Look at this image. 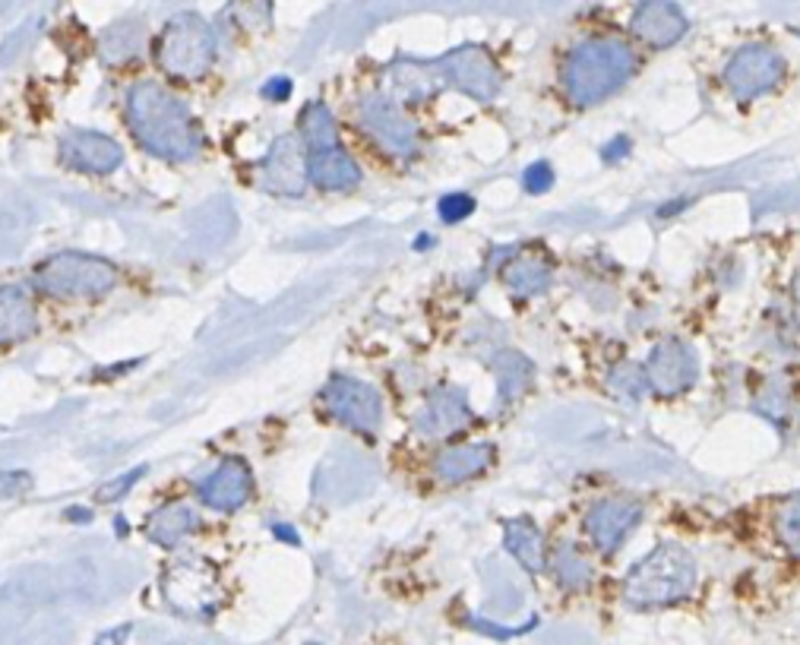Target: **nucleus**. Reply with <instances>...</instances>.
<instances>
[{
  "instance_id": "nucleus-1",
  "label": "nucleus",
  "mask_w": 800,
  "mask_h": 645,
  "mask_svg": "<svg viewBox=\"0 0 800 645\" xmlns=\"http://www.w3.org/2000/svg\"><path fill=\"white\" fill-rule=\"evenodd\" d=\"M127 124L139 146L165 162H191L203 149L187 101L156 79H143L127 92Z\"/></svg>"
},
{
  "instance_id": "nucleus-2",
  "label": "nucleus",
  "mask_w": 800,
  "mask_h": 645,
  "mask_svg": "<svg viewBox=\"0 0 800 645\" xmlns=\"http://www.w3.org/2000/svg\"><path fill=\"white\" fill-rule=\"evenodd\" d=\"M640 70L636 45L624 36L595 32L579 39L564 55L560 89L573 108H595L617 96Z\"/></svg>"
},
{
  "instance_id": "nucleus-3",
  "label": "nucleus",
  "mask_w": 800,
  "mask_h": 645,
  "mask_svg": "<svg viewBox=\"0 0 800 645\" xmlns=\"http://www.w3.org/2000/svg\"><path fill=\"white\" fill-rule=\"evenodd\" d=\"M693 588H696L693 554L677 541H664L626 573L621 583V602L633 610H662L686 602Z\"/></svg>"
},
{
  "instance_id": "nucleus-4",
  "label": "nucleus",
  "mask_w": 800,
  "mask_h": 645,
  "mask_svg": "<svg viewBox=\"0 0 800 645\" xmlns=\"http://www.w3.org/2000/svg\"><path fill=\"white\" fill-rule=\"evenodd\" d=\"M218 55V36L213 22H206L199 13H175L162 26V32L153 41V58L158 70L172 79H199L213 70Z\"/></svg>"
},
{
  "instance_id": "nucleus-5",
  "label": "nucleus",
  "mask_w": 800,
  "mask_h": 645,
  "mask_svg": "<svg viewBox=\"0 0 800 645\" xmlns=\"http://www.w3.org/2000/svg\"><path fill=\"white\" fill-rule=\"evenodd\" d=\"M36 285L48 297L92 301V297H105L118 285V270L105 256L67 251V254L51 256V260L41 263L39 273H36Z\"/></svg>"
},
{
  "instance_id": "nucleus-6",
  "label": "nucleus",
  "mask_w": 800,
  "mask_h": 645,
  "mask_svg": "<svg viewBox=\"0 0 800 645\" xmlns=\"http://www.w3.org/2000/svg\"><path fill=\"white\" fill-rule=\"evenodd\" d=\"M162 595L184 617H213L222 605V583L206 560L187 557L165 569Z\"/></svg>"
},
{
  "instance_id": "nucleus-7",
  "label": "nucleus",
  "mask_w": 800,
  "mask_h": 645,
  "mask_svg": "<svg viewBox=\"0 0 800 645\" xmlns=\"http://www.w3.org/2000/svg\"><path fill=\"white\" fill-rule=\"evenodd\" d=\"M358 127L396 158H411L421 146L414 120L387 92H368L358 101Z\"/></svg>"
},
{
  "instance_id": "nucleus-8",
  "label": "nucleus",
  "mask_w": 800,
  "mask_h": 645,
  "mask_svg": "<svg viewBox=\"0 0 800 645\" xmlns=\"http://www.w3.org/2000/svg\"><path fill=\"white\" fill-rule=\"evenodd\" d=\"M781 79H784V58H781L779 48H772L765 41L741 45L728 58L722 74L724 89L734 98H741V101L772 92Z\"/></svg>"
},
{
  "instance_id": "nucleus-9",
  "label": "nucleus",
  "mask_w": 800,
  "mask_h": 645,
  "mask_svg": "<svg viewBox=\"0 0 800 645\" xmlns=\"http://www.w3.org/2000/svg\"><path fill=\"white\" fill-rule=\"evenodd\" d=\"M320 399H323V409L330 411L335 421H342L345 428L358 430V433H373L383 421L380 392L373 390L371 383L358 380V377L335 373L326 380Z\"/></svg>"
},
{
  "instance_id": "nucleus-10",
  "label": "nucleus",
  "mask_w": 800,
  "mask_h": 645,
  "mask_svg": "<svg viewBox=\"0 0 800 645\" xmlns=\"http://www.w3.org/2000/svg\"><path fill=\"white\" fill-rule=\"evenodd\" d=\"M643 504L636 497H626V493L592 504L586 512V522H583L592 550L602 554V557L617 554L626 545V538L636 531V526L643 522Z\"/></svg>"
},
{
  "instance_id": "nucleus-11",
  "label": "nucleus",
  "mask_w": 800,
  "mask_h": 645,
  "mask_svg": "<svg viewBox=\"0 0 800 645\" xmlns=\"http://www.w3.org/2000/svg\"><path fill=\"white\" fill-rule=\"evenodd\" d=\"M437 67H440V74L449 86H456L462 96L478 98V101L497 98L500 86H504L497 60L490 58V51L481 45H462V48L443 55Z\"/></svg>"
},
{
  "instance_id": "nucleus-12",
  "label": "nucleus",
  "mask_w": 800,
  "mask_h": 645,
  "mask_svg": "<svg viewBox=\"0 0 800 645\" xmlns=\"http://www.w3.org/2000/svg\"><path fill=\"white\" fill-rule=\"evenodd\" d=\"M645 383L658 399L683 395L700 377V358L681 339H664L645 358Z\"/></svg>"
},
{
  "instance_id": "nucleus-13",
  "label": "nucleus",
  "mask_w": 800,
  "mask_h": 645,
  "mask_svg": "<svg viewBox=\"0 0 800 645\" xmlns=\"http://www.w3.org/2000/svg\"><path fill=\"white\" fill-rule=\"evenodd\" d=\"M690 22L674 0H643L630 17V36L648 51L674 48L686 36Z\"/></svg>"
},
{
  "instance_id": "nucleus-14",
  "label": "nucleus",
  "mask_w": 800,
  "mask_h": 645,
  "mask_svg": "<svg viewBox=\"0 0 800 645\" xmlns=\"http://www.w3.org/2000/svg\"><path fill=\"white\" fill-rule=\"evenodd\" d=\"M308 153L297 137H279L263 158V187L275 196H304L308 190Z\"/></svg>"
},
{
  "instance_id": "nucleus-15",
  "label": "nucleus",
  "mask_w": 800,
  "mask_h": 645,
  "mask_svg": "<svg viewBox=\"0 0 800 645\" xmlns=\"http://www.w3.org/2000/svg\"><path fill=\"white\" fill-rule=\"evenodd\" d=\"M475 411H471L466 392L456 390V387H440L425 399V405L414 411L411 424L421 437L430 440H440V437H452L462 428H469Z\"/></svg>"
},
{
  "instance_id": "nucleus-16",
  "label": "nucleus",
  "mask_w": 800,
  "mask_h": 645,
  "mask_svg": "<svg viewBox=\"0 0 800 645\" xmlns=\"http://www.w3.org/2000/svg\"><path fill=\"white\" fill-rule=\"evenodd\" d=\"M196 493L206 507L218 509V512H235L241 509L251 493H254V475L247 469L244 459H225L222 466L215 471H209L199 485H196Z\"/></svg>"
},
{
  "instance_id": "nucleus-17",
  "label": "nucleus",
  "mask_w": 800,
  "mask_h": 645,
  "mask_svg": "<svg viewBox=\"0 0 800 645\" xmlns=\"http://www.w3.org/2000/svg\"><path fill=\"white\" fill-rule=\"evenodd\" d=\"M64 165L86 172V175H111L124 162V149L111 137L96 130H70L60 139Z\"/></svg>"
},
{
  "instance_id": "nucleus-18",
  "label": "nucleus",
  "mask_w": 800,
  "mask_h": 645,
  "mask_svg": "<svg viewBox=\"0 0 800 645\" xmlns=\"http://www.w3.org/2000/svg\"><path fill=\"white\" fill-rule=\"evenodd\" d=\"M500 273L513 297H538L554 282V263L542 251H523L509 256Z\"/></svg>"
},
{
  "instance_id": "nucleus-19",
  "label": "nucleus",
  "mask_w": 800,
  "mask_h": 645,
  "mask_svg": "<svg viewBox=\"0 0 800 645\" xmlns=\"http://www.w3.org/2000/svg\"><path fill=\"white\" fill-rule=\"evenodd\" d=\"M547 573L566 595H583L595 583V564L586 550L573 541H560L557 548L547 550Z\"/></svg>"
},
{
  "instance_id": "nucleus-20",
  "label": "nucleus",
  "mask_w": 800,
  "mask_h": 645,
  "mask_svg": "<svg viewBox=\"0 0 800 645\" xmlns=\"http://www.w3.org/2000/svg\"><path fill=\"white\" fill-rule=\"evenodd\" d=\"M308 172H311L313 184L320 190H326V194H345V190H354L361 184V168L339 146L335 149H323V153H311Z\"/></svg>"
},
{
  "instance_id": "nucleus-21",
  "label": "nucleus",
  "mask_w": 800,
  "mask_h": 645,
  "mask_svg": "<svg viewBox=\"0 0 800 645\" xmlns=\"http://www.w3.org/2000/svg\"><path fill=\"white\" fill-rule=\"evenodd\" d=\"M490 462H494L490 443H459L437 456L433 471L443 485H459V481H469V478H478L481 471H488Z\"/></svg>"
},
{
  "instance_id": "nucleus-22",
  "label": "nucleus",
  "mask_w": 800,
  "mask_h": 645,
  "mask_svg": "<svg viewBox=\"0 0 800 645\" xmlns=\"http://www.w3.org/2000/svg\"><path fill=\"white\" fill-rule=\"evenodd\" d=\"M199 528V516L187 504H165L158 507L153 516H149V526H146V535L149 541H156L158 548L175 550L177 545H184L191 535Z\"/></svg>"
},
{
  "instance_id": "nucleus-23",
  "label": "nucleus",
  "mask_w": 800,
  "mask_h": 645,
  "mask_svg": "<svg viewBox=\"0 0 800 645\" xmlns=\"http://www.w3.org/2000/svg\"><path fill=\"white\" fill-rule=\"evenodd\" d=\"M36 333V307L17 285L0 289V345H17Z\"/></svg>"
},
{
  "instance_id": "nucleus-24",
  "label": "nucleus",
  "mask_w": 800,
  "mask_h": 645,
  "mask_svg": "<svg viewBox=\"0 0 800 645\" xmlns=\"http://www.w3.org/2000/svg\"><path fill=\"white\" fill-rule=\"evenodd\" d=\"M504 541H507L509 554L519 560V567L535 576L547 573V541L542 528L531 519H509L504 528Z\"/></svg>"
},
{
  "instance_id": "nucleus-25",
  "label": "nucleus",
  "mask_w": 800,
  "mask_h": 645,
  "mask_svg": "<svg viewBox=\"0 0 800 645\" xmlns=\"http://www.w3.org/2000/svg\"><path fill=\"white\" fill-rule=\"evenodd\" d=\"M494 377H497V395L500 402H513L523 392H528L531 380H535V368L523 352H500L494 358Z\"/></svg>"
},
{
  "instance_id": "nucleus-26",
  "label": "nucleus",
  "mask_w": 800,
  "mask_h": 645,
  "mask_svg": "<svg viewBox=\"0 0 800 645\" xmlns=\"http://www.w3.org/2000/svg\"><path fill=\"white\" fill-rule=\"evenodd\" d=\"M753 409L765 414L769 421H775V424H784L791 418L794 392H791V383H788L784 373H769L760 387L753 390Z\"/></svg>"
},
{
  "instance_id": "nucleus-27",
  "label": "nucleus",
  "mask_w": 800,
  "mask_h": 645,
  "mask_svg": "<svg viewBox=\"0 0 800 645\" xmlns=\"http://www.w3.org/2000/svg\"><path fill=\"white\" fill-rule=\"evenodd\" d=\"M301 143L308 146V153H323L339 146V127L323 101H311L301 111Z\"/></svg>"
},
{
  "instance_id": "nucleus-28",
  "label": "nucleus",
  "mask_w": 800,
  "mask_h": 645,
  "mask_svg": "<svg viewBox=\"0 0 800 645\" xmlns=\"http://www.w3.org/2000/svg\"><path fill=\"white\" fill-rule=\"evenodd\" d=\"M146 45V29L139 20H120L111 29H105L101 36V60L108 63H124L139 55V48Z\"/></svg>"
},
{
  "instance_id": "nucleus-29",
  "label": "nucleus",
  "mask_w": 800,
  "mask_h": 645,
  "mask_svg": "<svg viewBox=\"0 0 800 645\" xmlns=\"http://www.w3.org/2000/svg\"><path fill=\"white\" fill-rule=\"evenodd\" d=\"M605 390L617 399V402H626V405H636L648 392V383H645V368L636 364V361H617L605 377Z\"/></svg>"
},
{
  "instance_id": "nucleus-30",
  "label": "nucleus",
  "mask_w": 800,
  "mask_h": 645,
  "mask_svg": "<svg viewBox=\"0 0 800 645\" xmlns=\"http://www.w3.org/2000/svg\"><path fill=\"white\" fill-rule=\"evenodd\" d=\"M775 538L781 548L800 560V490L775 507Z\"/></svg>"
},
{
  "instance_id": "nucleus-31",
  "label": "nucleus",
  "mask_w": 800,
  "mask_h": 645,
  "mask_svg": "<svg viewBox=\"0 0 800 645\" xmlns=\"http://www.w3.org/2000/svg\"><path fill=\"white\" fill-rule=\"evenodd\" d=\"M228 17L244 26L247 32L266 29L270 26V0H232L228 3Z\"/></svg>"
},
{
  "instance_id": "nucleus-32",
  "label": "nucleus",
  "mask_w": 800,
  "mask_h": 645,
  "mask_svg": "<svg viewBox=\"0 0 800 645\" xmlns=\"http://www.w3.org/2000/svg\"><path fill=\"white\" fill-rule=\"evenodd\" d=\"M146 471H149L146 466H137V469H130V471H120L118 478H111V481H105V485L98 488V500H105V504H115V500H120L127 490L137 488L139 478H143Z\"/></svg>"
},
{
  "instance_id": "nucleus-33",
  "label": "nucleus",
  "mask_w": 800,
  "mask_h": 645,
  "mask_svg": "<svg viewBox=\"0 0 800 645\" xmlns=\"http://www.w3.org/2000/svg\"><path fill=\"white\" fill-rule=\"evenodd\" d=\"M437 213H440V218H443L447 225H459V222H466V218L475 213V199H471L469 194H447L440 199Z\"/></svg>"
},
{
  "instance_id": "nucleus-34",
  "label": "nucleus",
  "mask_w": 800,
  "mask_h": 645,
  "mask_svg": "<svg viewBox=\"0 0 800 645\" xmlns=\"http://www.w3.org/2000/svg\"><path fill=\"white\" fill-rule=\"evenodd\" d=\"M523 187H526L531 196L547 194V190L554 187V168H550L547 162H535V165H528L526 175H523Z\"/></svg>"
},
{
  "instance_id": "nucleus-35",
  "label": "nucleus",
  "mask_w": 800,
  "mask_h": 645,
  "mask_svg": "<svg viewBox=\"0 0 800 645\" xmlns=\"http://www.w3.org/2000/svg\"><path fill=\"white\" fill-rule=\"evenodd\" d=\"M32 490L29 471H0V500H17Z\"/></svg>"
},
{
  "instance_id": "nucleus-36",
  "label": "nucleus",
  "mask_w": 800,
  "mask_h": 645,
  "mask_svg": "<svg viewBox=\"0 0 800 645\" xmlns=\"http://www.w3.org/2000/svg\"><path fill=\"white\" fill-rule=\"evenodd\" d=\"M292 79L289 77H270L263 82V89H260V96L266 98V101H285V98L292 96Z\"/></svg>"
},
{
  "instance_id": "nucleus-37",
  "label": "nucleus",
  "mask_w": 800,
  "mask_h": 645,
  "mask_svg": "<svg viewBox=\"0 0 800 645\" xmlns=\"http://www.w3.org/2000/svg\"><path fill=\"white\" fill-rule=\"evenodd\" d=\"M626 153H630V139L617 137L614 143H607V149H602V158H605V162H617V158L626 156Z\"/></svg>"
},
{
  "instance_id": "nucleus-38",
  "label": "nucleus",
  "mask_w": 800,
  "mask_h": 645,
  "mask_svg": "<svg viewBox=\"0 0 800 645\" xmlns=\"http://www.w3.org/2000/svg\"><path fill=\"white\" fill-rule=\"evenodd\" d=\"M273 535L279 541H285V545H301V538H297V531H294L289 522H275L273 526Z\"/></svg>"
},
{
  "instance_id": "nucleus-39",
  "label": "nucleus",
  "mask_w": 800,
  "mask_h": 645,
  "mask_svg": "<svg viewBox=\"0 0 800 645\" xmlns=\"http://www.w3.org/2000/svg\"><path fill=\"white\" fill-rule=\"evenodd\" d=\"M127 633H130V629H127V626H120V629H115V633H105V636H98L96 645H120Z\"/></svg>"
},
{
  "instance_id": "nucleus-40",
  "label": "nucleus",
  "mask_w": 800,
  "mask_h": 645,
  "mask_svg": "<svg viewBox=\"0 0 800 645\" xmlns=\"http://www.w3.org/2000/svg\"><path fill=\"white\" fill-rule=\"evenodd\" d=\"M67 519H70V522H92V509L70 507L67 509Z\"/></svg>"
},
{
  "instance_id": "nucleus-41",
  "label": "nucleus",
  "mask_w": 800,
  "mask_h": 645,
  "mask_svg": "<svg viewBox=\"0 0 800 645\" xmlns=\"http://www.w3.org/2000/svg\"><path fill=\"white\" fill-rule=\"evenodd\" d=\"M791 307H794V323L800 330V278H794V289H791Z\"/></svg>"
},
{
  "instance_id": "nucleus-42",
  "label": "nucleus",
  "mask_w": 800,
  "mask_h": 645,
  "mask_svg": "<svg viewBox=\"0 0 800 645\" xmlns=\"http://www.w3.org/2000/svg\"><path fill=\"white\" fill-rule=\"evenodd\" d=\"M430 241H433V237H430V235H421V237H418V241H414V247H418V251H428Z\"/></svg>"
},
{
  "instance_id": "nucleus-43",
  "label": "nucleus",
  "mask_w": 800,
  "mask_h": 645,
  "mask_svg": "<svg viewBox=\"0 0 800 645\" xmlns=\"http://www.w3.org/2000/svg\"><path fill=\"white\" fill-rule=\"evenodd\" d=\"M311 645H320V643H311Z\"/></svg>"
}]
</instances>
